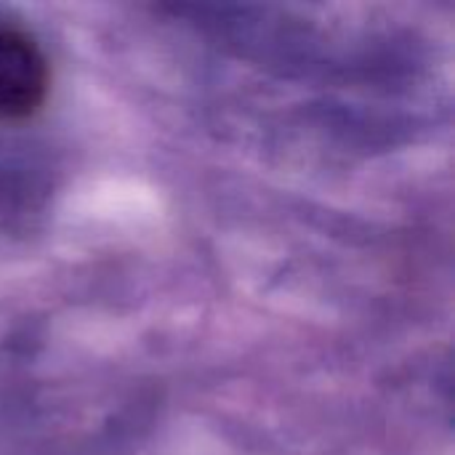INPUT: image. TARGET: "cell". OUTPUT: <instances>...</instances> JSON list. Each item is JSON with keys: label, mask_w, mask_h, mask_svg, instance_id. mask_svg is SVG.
<instances>
[{"label": "cell", "mask_w": 455, "mask_h": 455, "mask_svg": "<svg viewBox=\"0 0 455 455\" xmlns=\"http://www.w3.org/2000/svg\"><path fill=\"white\" fill-rule=\"evenodd\" d=\"M48 93V61L19 27L0 24V123H16L40 109Z\"/></svg>", "instance_id": "6da1fadb"}]
</instances>
